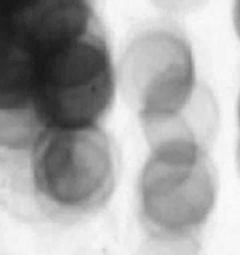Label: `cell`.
Returning <instances> with one entry per match:
<instances>
[{
	"mask_svg": "<svg viewBox=\"0 0 240 255\" xmlns=\"http://www.w3.org/2000/svg\"><path fill=\"white\" fill-rule=\"evenodd\" d=\"M119 159L101 126L48 129L0 152V196L22 220L72 225L95 215L116 189Z\"/></svg>",
	"mask_w": 240,
	"mask_h": 255,
	"instance_id": "6da1fadb",
	"label": "cell"
},
{
	"mask_svg": "<svg viewBox=\"0 0 240 255\" xmlns=\"http://www.w3.org/2000/svg\"><path fill=\"white\" fill-rule=\"evenodd\" d=\"M150 147L138 183L143 229L156 247L192 249L216 205V168L207 146L193 139L174 138Z\"/></svg>",
	"mask_w": 240,
	"mask_h": 255,
	"instance_id": "7a4b0ae2",
	"label": "cell"
},
{
	"mask_svg": "<svg viewBox=\"0 0 240 255\" xmlns=\"http://www.w3.org/2000/svg\"><path fill=\"white\" fill-rule=\"evenodd\" d=\"M53 0H0V15H16Z\"/></svg>",
	"mask_w": 240,
	"mask_h": 255,
	"instance_id": "3957f363",
	"label": "cell"
},
{
	"mask_svg": "<svg viewBox=\"0 0 240 255\" xmlns=\"http://www.w3.org/2000/svg\"><path fill=\"white\" fill-rule=\"evenodd\" d=\"M234 19L238 34L240 38V0H236L235 9H234Z\"/></svg>",
	"mask_w": 240,
	"mask_h": 255,
	"instance_id": "277c9868",
	"label": "cell"
},
{
	"mask_svg": "<svg viewBox=\"0 0 240 255\" xmlns=\"http://www.w3.org/2000/svg\"><path fill=\"white\" fill-rule=\"evenodd\" d=\"M239 122H240V105H239ZM239 162H240V143H239Z\"/></svg>",
	"mask_w": 240,
	"mask_h": 255,
	"instance_id": "5b68a950",
	"label": "cell"
}]
</instances>
